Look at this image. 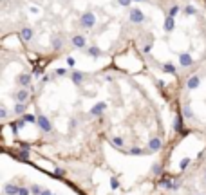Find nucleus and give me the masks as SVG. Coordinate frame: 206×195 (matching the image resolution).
Listing matches in <instances>:
<instances>
[{"mask_svg": "<svg viewBox=\"0 0 206 195\" xmlns=\"http://www.w3.org/2000/svg\"><path fill=\"white\" fill-rule=\"evenodd\" d=\"M94 24H96V18H94L92 13H85V14L81 16V25H85V27H92Z\"/></svg>", "mask_w": 206, "mask_h": 195, "instance_id": "f257e3e1", "label": "nucleus"}, {"mask_svg": "<svg viewBox=\"0 0 206 195\" xmlns=\"http://www.w3.org/2000/svg\"><path fill=\"white\" fill-rule=\"evenodd\" d=\"M38 125H40V128H42L43 132H51V130H52V127H51V123H49V119H47L45 116H40V118H38Z\"/></svg>", "mask_w": 206, "mask_h": 195, "instance_id": "f03ea898", "label": "nucleus"}, {"mask_svg": "<svg viewBox=\"0 0 206 195\" xmlns=\"http://www.w3.org/2000/svg\"><path fill=\"white\" fill-rule=\"evenodd\" d=\"M143 13L139 11V9H130V20L132 22H136V24H139V22H143Z\"/></svg>", "mask_w": 206, "mask_h": 195, "instance_id": "7ed1b4c3", "label": "nucleus"}, {"mask_svg": "<svg viewBox=\"0 0 206 195\" xmlns=\"http://www.w3.org/2000/svg\"><path fill=\"white\" fill-rule=\"evenodd\" d=\"M161 146H163V143H161V139H159V137H152V139H150V143H148V148H150L152 152L161 150Z\"/></svg>", "mask_w": 206, "mask_h": 195, "instance_id": "20e7f679", "label": "nucleus"}, {"mask_svg": "<svg viewBox=\"0 0 206 195\" xmlns=\"http://www.w3.org/2000/svg\"><path fill=\"white\" fill-rule=\"evenodd\" d=\"M105 109H107V105H105L103 101H101V103H96V105L90 109V114H92V116H100V114H101Z\"/></svg>", "mask_w": 206, "mask_h": 195, "instance_id": "39448f33", "label": "nucleus"}, {"mask_svg": "<svg viewBox=\"0 0 206 195\" xmlns=\"http://www.w3.org/2000/svg\"><path fill=\"white\" fill-rule=\"evenodd\" d=\"M4 192H5V195H18L20 188L14 186V184H5V186H4Z\"/></svg>", "mask_w": 206, "mask_h": 195, "instance_id": "423d86ee", "label": "nucleus"}, {"mask_svg": "<svg viewBox=\"0 0 206 195\" xmlns=\"http://www.w3.org/2000/svg\"><path fill=\"white\" fill-rule=\"evenodd\" d=\"M72 45H74V47H78V49L85 47V38H83V36H80V34H78V36H74V38H72Z\"/></svg>", "mask_w": 206, "mask_h": 195, "instance_id": "0eeeda50", "label": "nucleus"}, {"mask_svg": "<svg viewBox=\"0 0 206 195\" xmlns=\"http://www.w3.org/2000/svg\"><path fill=\"white\" fill-rule=\"evenodd\" d=\"M31 38H33V29H29V27L22 29V40H24V42H29Z\"/></svg>", "mask_w": 206, "mask_h": 195, "instance_id": "6e6552de", "label": "nucleus"}, {"mask_svg": "<svg viewBox=\"0 0 206 195\" xmlns=\"http://www.w3.org/2000/svg\"><path fill=\"white\" fill-rule=\"evenodd\" d=\"M181 65H183V67L192 65V56H190V54H181Z\"/></svg>", "mask_w": 206, "mask_h": 195, "instance_id": "1a4fd4ad", "label": "nucleus"}, {"mask_svg": "<svg viewBox=\"0 0 206 195\" xmlns=\"http://www.w3.org/2000/svg\"><path fill=\"white\" fill-rule=\"evenodd\" d=\"M25 109H27V105H25L24 101H20L18 105H14V114H24Z\"/></svg>", "mask_w": 206, "mask_h": 195, "instance_id": "9d476101", "label": "nucleus"}, {"mask_svg": "<svg viewBox=\"0 0 206 195\" xmlns=\"http://www.w3.org/2000/svg\"><path fill=\"white\" fill-rule=\"evenodd\" d=\"M29 98V90H20V92H16V99L18 101H25Z\"/></svg>", "mask_w": 206, "mask_h": 195, "instance_id": "9b49d317", "label": "nucleus"}, {"mask_svg": "<svg viewBox=\"0 0 206 195\" xmlns=\"http://www.w3.org/2000/svg\"><path fill=\"white\" fill-rule=\"evenodd\" d=\"M165 29H166V31H172V29H174V16H168V18L165 20Z\"/></svg>", "mask_w": 206, "mask_h": 195, "instance_id": "f8f14e48", "label": "nucleus"}, {"mask_svg": "<svg viewBox=\"0 0 206 195\" xmlns=\"http://www.w3.org/2000/svg\"><path fill=\"white\" fill-rule=\"evenodd\" d=\"M199 85V78L197 76H192L190 80H188V89H195Z\"/></svg>", "mask_w": 206, "mask_h": 195, "instance_id": "ddd939ff", "label": "nucleus"}, {"mask_svg": "<svg viewBox=\"0 0 206 195\" xmlns=\"http://www.w3.org/2000/svg\"><path fill=\"white\" fill-rule=\"evenodd\" d=\"M183 114H185V118L194 119V112H192V109H190L188 105H185V107H183Z\"/></svg>", "mask_w": 206, "mask_h": 195, "instance_id": "4468645a", "label": "nucleus"}, {"mask_svg": "<svg viewBox=\"0 0 206 195\" xmlns=\"http://www.w3.org/2000/svg\"><path fill=\"white\" fill-rule=\"evenodd\" d=\"M18 81H20L22 85H29V83H31V76H27V74H22V76L18 78Z\"/></svg>", "mask_w": 206, "mask_h": 195, "instance_id": "2eb2a0df", "label": "nucleus"}, {"mask_svg": "<svg viewBox=\"0 0 206 195\" xmlns=\"http://www.w3.org/2000/svg\"><path fill=\"white\" fill-rule=\"evenodd\" d=\"M81 80H83V74L81 72H72V81L74 83H81Z\"/></svg>", "mask_w": 206, "mask_h": 195, "instance_id": "dca6fc26", "label": "nucleus"}, {"mask_svg": "<svg viewBox=\"0 0 206 195\" xmlns=\"http://www.w3.org/2000/svg\"><path fill=\"white\" fill-rule=\"evenodd\" d=\"M24 119H25V123H38V118H34L33 114H25Z\"/></svg>", "mask_w": 206, "mask_h": 195, "instance_id": "f3484780", "label": "nucleus"}, {"mask_svg": "<svg viewBox=\"0 0 206 195\" xmlns=\"http://www.w3.org/2000/svg\"><path fill=\"white\" fill-rule=\"evenodd\" d=\"M42 192H43V190H42V188H40L38 184H33V186H31V193H34V195H42Z\"/></svg>", "mask_w": 206, "mask_h": 195, "instance_id": "a211bd4d", "label": "nucleus"}, {"mask_svg": "<svg viewBox=\"0 0 206 195\" xmlns=\"http://www.w3.org/2000/svg\"><path fill=\"white\" fill-rule=\"evenodd\" d=\"M110 188H112V190H118V188H119V183H118V179H116V177H112V179H110Z\"/></svg>", "mask_w": 206, "mask_h": 195, "instance_id": "6ab92c4d", "label": "nucleus"}, {"mask_svg": "<svg viewBox=\"0 0 206 195\" xmlns=\"http://www.w3.org/2000/svg\"><path fill=\"white\" fill-rule=\"evenodd\" d=\"M130 154L132 156H141V154H145V150H141V148H130Z\"/></svg>", "mask_w": 206, "mask_h": 195, "instance_id": "aec40b11", "label": "nucleus"}, {"mask_svg": "<svg viewBox=\"0 0 206 195\" xmlns=\"http://www.w3.org/2000/svg\"><path fill=\"white\" fill-rule=\"evenodd\" d=\"M188 165H190V159H188V157H185V159L181 161V165H179V168H181V170H185V168H186Z\"/></svg>", "mask_w": 206, "mask_h": 195, "instance_id": "412c9836", "label": "nucleus"}, {"mask_svg": "<svg viewBox=\"0 0 206 195\" xmlns=\"http://www.w3.org/2000/svg\"><path fill=\"white\" fill-rule=\"evenodd\" d=\"M174 128H176V132H181V118H177V119H176V125H174Z\"/></svg>", "mask_w": 206, "mask_h": 195, "instance_id": "4be33fe9", "label": "nucleus"}, {"mask_svg": "<svg viewBox=\"0 0 206 195\" xmlns=\"http://www.w3.org/2000/svg\"><path fill=\"white\" fill-rule=\"evenodd\" d=\"M112 145L121 146V145H123V139H121V137H114V139H112Z\"/></svg>", "mask_w": 206, "mask_h": 195, "instance_id": "5701e85b", "label": "nucleus"}, {"mask_svg": "<svg viewBox=\"0 0 206 195\" xmlns=\"http://www.w3.org/2000/svg\"><path fill=\"white\" fill-rule=\"evenodd\" d=\"M177 11H179V7H177V5L170 7V14H168V16H176V14H177Z\"/></svg>", "mask_w": 206, "mask_h": 195, "instance_id": "b1692460", "label": "nucleus"}, {"mask_svg": "<svg viewBox=\"0 0 206 195\" xmlns=\"http://www.w3.org/2000/svg\"><path fill=\"white\" fill-rule=\"evenodd\" d=\"M52 47L54 49H62V40H52Z\"/></svg>", "mask_w": 206, "mask_h": 195, "instance_id": "393cba45", "label": "nucleus"}, {"mask_svg": "<svg viewBox=\"0 0 206 195\" xmlns=\"http://www.w3.org/2000/svg\"><path fill=\"white\" fill-rule=\"evenodd\" d=\"M89 54H92V56H98V54H100V49H96V47H90V49H89Z\"/></svg>", "mask_w": 206, "mask_h": 195, "instance_id": "a878e982", "label": "nucleus"}, {"mask_svg": "<svg viewBox=\"0 0 206 195\" xmlns=\"http://www.w3.org/2000/svg\"><path fill=\"white\" fill-rule=\"evenodd\" d=\"M185 11H186V14H194V13H195V7H192V5H188V7H186Z\"/></svg>", "mask_w": 206, "mask_h": 195, "instance_id": "bb28decb", "label": "nucleus"}, {"mask_svg": "<svg viewBox=\"0 0 206 195\" xmlns=\"http://www.w3.org/2000/svg\"><path fill=\"white\" fill-rule=\"evenodd\" d=\"M165 71L166 72H176V67L174 65H165Z\"/></svg>", "mask_w": 206, "mask_h": 195, "instance_id": "cd10ccee", "label": "nucleus"}, {"mask_svg": "<svg viewBox=\"0 0 206 195\" xmlns=\"http://www.w3.org/2000/svg\"><path fill=\"white\" fill-rule=\"evenodd\" d=\"M152 172H154V174H159V172H161V165H154V166H152Z\"/></svg>", "mask_w": 206, "mask_h": 195, "instance_id": "c85d7f7f", "label": "nucleus"}, {"mask_svg": "<svg viewBox=\"0 0 206 195\" xmlns=\"http://www.w3.org/2000/svg\"><path fill=\"white\" fill-rule=\"evenodd\" d=\"M31 192H29V188H20V192H18V195H29Z\"/></svg>", "mask_w": 206, "mask_h": 195, "instance_id": "c756f323", "label": "nucleus"}, {"mask_svg": "<svg viewBox=\"0 0 206 195\" xmlns=\"http://www.w3.org/2000/svg\"><path fill=\"white\" fill-rule=\"evenodd\" d=\"M67 63H69L71 67H74V63H76V61H74V58H72V56H69V58H67Z\"/></svg>", "mask_w": 206, "mask_h": 195, "instance_id": "7c9ffc66", "label": "nucleus"}, {"mask_svg": "<svg viewBox=\"0 0 206 195\" xmlns=\"http://www.w3.org/2000/svg\"><path fill=\"white\" fill-rule=\"evenodd\" d=\"M5 116H7V110H5V109H0V118H2V119H4V118H5Z\"/></svg>", "mask_w": 206, "mask_h": 195, "instance_id": "2f4dec72", "label": "nucleus"}, {"mask_svg": "<svg viewBox=\"0 0 206 195\" xmlns=\"http://www.w3.org/2000/svg\"><path fill=\"white\" fill-rule=\"evenodd\" d=\"M20 156H22L24 159H27V157H29V152H27V150H22V154H20Z\"/></svg>", "mask_w": 206, "mask_h": 195, "instance_id": "473e14b6", "label": "nucleus"}, {"mask_svg": "<svg viewBox=\"0 0 206 195\" xmlns=\"http://www.w3.org/2000/svg\"><path fill=\"white\" fill-rule=\"evenodd\" d=\"M54 175H63V170H62V168H56V170H54Z\"/></svg>", "mask_w": 206, "mask_h": 195, "instance_id": "72a5a7b5", "label": "nucleus"}, {"mask_svg": "<svg viewBox=\"0 0 206 195\" xmlns=\"http://www.w3.org/2000/svg\"><path fill=\"white\" fill-rule=\"evenodd\" d=\"M118 2H119V4H121V5H128V4H130V2H132V0H118Z\"/></svg>", "mask_w": 206, "mask_h": 195, "instance_id": "f704fd0d", "label": "nucleus"}, {"mask_svg": "<svg viewBox=\"0 0 206 195\" xmlns=\"http://www.w3.org/2000/svg\"><path fill=\"white\" fill-rule=\"evenodd\" d=\"M42 195H52V193H51L49 190H43V192H42Z\"/></svg>", "mask_w": 206, "mask_h": 195, "instance_id": "c9c22d12", "label": "nucleus"}, {"mask_svg": "<svg viewBox=\"0 0 206 195\" xmlns=\"http://www.w3.org/2000/svg\"><path fill=\"white\" fill-rule=\"evenodd\" d=\"M204 179H206V174H204Z\"/></svg>", "mask_w": 206, "mask_h": 195, "instance_id": "e433bc0d", "label": "nucleus"}]
</instances>
